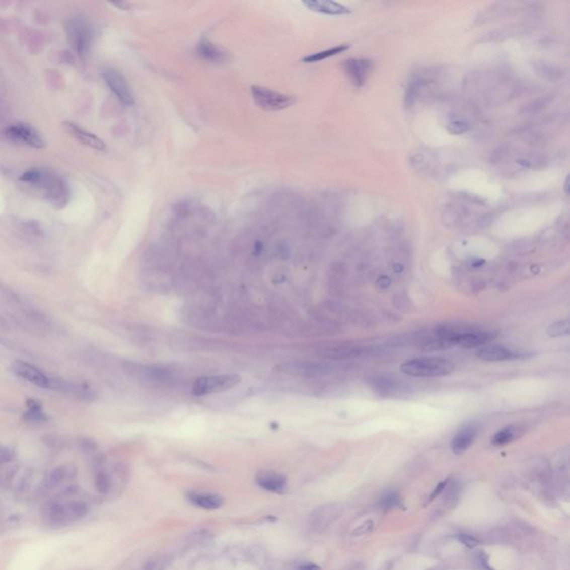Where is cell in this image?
Here are the masks:
<instances>
[{
	"instance_id": "cell-20",
	"label": "cell",
	"mask_w": 570,
	"mask_h": 570,
	"mask_svg": "<svg viewBox=\"0 0 570 570\" xmlns=\"http://www.w3.org/2000/svg\"><path fill=\"white\" fill-rule=\"evenodd\" d=\"M521 435V431L518 426L509 425L504 428L503 430L498 431L492 438V445L494 446H505L507 443L513 442Z\"/></svg>"
},
{
	"instance_id": "cell-5",
	"label": "cell",
	"mask_w": 570,
	"mask_h": 570,
	"mask_svg": "<svg viewBox=\"0 0 570 570\" xmlns=\"http://www.w3.org/2000/svg\"><path fill=\"white\" fill-rule=\"evenodd\" d=\"M104 79L120 103L126 106H131L134 104L133 93L123 74L115 69H107L104 72Z\"/></svg>"
},
{
	"instance_id": "cell-12",
	"label": "cell",
	"mask_w": 570,
	"mask_h": 570,
	"mask_svg": "<svg viewBox=\"0 0 570 570\" xmlns=\"http://www.w3.org/2000/svg\"><path fill=\"white\" fill-rule=\"evenodd\" d=\"M64 126L66 127L68 133H69L73 137H75V138L79 142H82V144L86 145L88 147H92V149L97 150V151L106 150V145H105V142L102 139H100L99 137H97L96 135H94L93 133H89L88 130L79 127L78 125L70 123V121H65Z\"/></svg>"
},
{
	"instance_id": "cell-3",
	"label": "cell",
	"mask_w": 570,
	"mask_h": 570,
	"mask_svg": "<svg viewBox=\"0 0 570 570\" xmlns=\"http://www.w3.org/2000/svg\"><path fill=\"white\" fill-rule=\"evenodd\" d=\"M240 382L241 377L234 373L199 377L195 380L192 393L196 397H203V395L225 392L234 388Z\"/></svg>"
},
{
	"instance_id": "cell-1",
	"label": "cell",
	"mask_w": 570,
	"mask_h": 570,
	"mask_svg": "<svg viewBox=\"0 0 570 570\" xmlns=\"http://www.w3.org/2000/svg\"><path fill=\"white\" fill-rule=\"evenodd\" d=\"M20 181L36 189L54 206L64 207L69 199V188L64 179L49 171L31 168L20 177Z\"/></svg>"
},
{
	"instance_id": "cell-15",
	"label": "cell",
	"mask_w": 570,
	"mask_h": 570,
	"mask_svg": "<svg viewBox=\"0 0 570 570\" xmlns=\"http://www.w3.org/2000/svg\"><path fill=\"white\" fill-rule=\"evenodd\" d=\"M371 61L367 59H350L344 64L346 73L349 74L352 82L358 87H361L366 82L367 74L371 69Z\"/></svg>"
},
{
	"instance_id": "cell-11",
	"label": "cell",
	"mask_w": 570,
	"mask_h": 570,
	"mask_svg": "<svg viewBox=\"0 0 570 570\" xmlns=\"http://www.w3.org/2000/svg\"><path fill=\"white\" fill-rule=\"evenodd\" d=\"M477 357L480 360L488 361V362H498V361H506V360H514V359H520L525 358L527 354L521 352L513 351L510 349H507L505 346L500 345H489L483 346L479 349L477 352Z\"/></svg>"
},
{
	"instance_id": "cell-2",
	"label": "cell",
	"mask_w": 570,
	"mask_h": 570,
	"mask_svg": "<svg viewBox=\"0 0 570 570\" xmlns=\"http://www.w3.org/2000/svg\"><path fill=\"white\" fill-rule=\"evenodd\" d=\"M402 373L416 378L443 377L455 371L453 363L443 358L422 357L411 359L400 367Z\"/></svg>"
},
{
	"instance_id": "cell-31",
	"label": "cell",
	"mask_w": 570,
	"mask_h": 570,
	"mask_svg": "<svg viewBox=\"0 0 570 570\" xmlns=\"http://www.w3.org/2000/svg\"><path fill=\"white\" fill-rule=\"evenodd\" d=\"M373 528V522L371 520L366 521L364 524H362L360 527L358 528V529L354 530L353 532V535L354 536H360V535H364V534H368L369 531H371Z\"/></svg>"
},
{
	"instance_id": "cell-7",
	"label": "cell",
	"mask_w": 570,
	"mask_h": 570,
	"mask_svg": "<svg viewBox=\"0 0 570 570\" xmlns=\"http://www.w3.org/2000/svg\"><path fill=\"white\" fill-rule=\"evenodd\" d=\"M6 136L12 140L22 142L34 149H41L44 140L31 126L26 124H15L6 129Z\"/></svg>"
},
{
	"instance_id": "cell-10",
	"label": "cell",
	"mask_w": 570,
	"mask_h": 570,
	"mask_svg": "<svg viewBox=\"0 0 570 570\" xmlns=\"http://www.w3.org/2000/svg\"><path fill=\"white\" fill-rule=\"evenodd\" d=\"M479 425L477 423H468L463 425L457 435L452 438L451 450L455 455H462L473 443L478 435Z\"/></svg>"
},
{
	"instance_id": "cell-16",
	"label": "cell",
	"mask_w": 570,
	"mask_h": 570,
	"mask_svg": "<svg viewBox=\"0 0 570 570\" xmlns=\"http://www.w3.org/2000/svg\"><path fill=\"white\" fill-rule=\"evenodd\" d=\"M43 517L47 522H49L50 525L54 526L65 525L66 522L69 521L67 516L66 506L65 504L59 503V501L47 503L43 508Z\"/></svg>"
},
{
	"instance_id": "cell-18",
	"label": "cell",
	"mask_w": 570,
	"mask_h": 570,
	"mask_svg": "<svg viewBox=\"0 0 570 570\" xmlns=\"http://www.w3.org/2000/svg\"><path fill=\"white\" fill-rule=\"evenodd\" d=\"M76 476V469L72 464H64L54 469L47 479V484L49 488H55L66 480L74 478Z\"/></svg>"
},
{
	"instance_id": "cell-33",
	"label": "cell",
	"mask_w": 570,
	"mask_h": 570,
	"mask_svg": "<svg viewBox=\"0 0 570 570\" xmlns=\"http://www.w3.org/2000/svg\"><path fill=\"white\" fill-rule=\"evenodd\" d=\"M300 570H322V569L319 566H316V564L307 563V564H303V566L300 568Z\"/></svg>"
},
{
	"instance_id": "cell-8",
	"label": "cell",
	"mask_w": 570,
	"mask_h": 570,
	"mask_svg": "<svg viewBox=\"0 0 570 570\" xmlns=\"http://www.w3.org/2000/svg\"><path fill=\"white\" fill-rule=\"evenodd\" d=\"M494 339V334L487 331H464L457 332L455 337V345H459L463 349H474V347L482 346L491 342Z\"/></svg>"
},
{
	"instance_id": "cell-26",
	"label": "cell",
	"mask_w": 570,
	"mask_h": 570,
	"mask_svg": "<svg viewBox=\"0 0 570 570\" xmlns=\"http://www.w3.org/2000/svg\"><path fill=\"white\" fill-rule=\"evenodd\" d=\"M24 418L30 422H44L47 420L46 414L40 409H30L24 414Z\"/></svg>"
},
{
	"instance_id": "cell-22",
	"label": "cell",
	"mask_w": 570,
	"mask_h": 570,
	"mask_svg": "<svg viewBox=\"0 0 570 570\" xmlns=\"http://www.w3.org/2000/svg\"><path fill=\"white\" fill-rule=\"evenodd\" d=\"M65 506H66L67 516H68V519H69V521L81 519V518H83L84 516H86L87 513H88V506H87L85 501L73 500V501H69V503L65 504Z\"/></svg>"
},
{
	"instance_id": "cell-17",
	"label": "cell",
	"mask_w": 570,
	"mask_h": 570,
	"mask_svg": "<svg viewBox=\"0 0 570 570\" xmlns=\"http://www.w3.org/2000/svg\"><path fill=\"white\" fill-rule=\"evenodd\" d=\"M303 5L312 12L324 15L337 16L350 13V9L347 7L335 2H328V0H308V2H303Z\"/></svg>"
},
{
	"instance_id": "cell-4",
	"label": "cell",
	"mask_w": 570,
	"mask_h": 570,
	"mask_svg": "<svg viewBox=\"0 0 570 570\" xmlns=\"http://www.w3.org/2000/svg\"><path fill=\"white\" fill-rule=\"evenodd\" d=\"M251 94L256 106L265 112H279L291 107L295 103L293 96L263 86H252Z\"/></svg>"
},
{
	"instance_id": "cell-23",
	"label": "cell",
	"mask_w": 570,
	"mask_h": 570,
	"mask_svg": "<svg viewBox=\"0 0 570 570\" xmlns=\"http://www.w3.org/2000/svg\"><path fill=\"white\" fill-rule=\"evenodd\" d=\"M547 333L550 337H559V336H567L569 334V321L568 320H561L555 322L547 330Z\"/></svg>"
},
{
	"instance_id": "cell-9",
	"label": "cell",
	"mask_w": 570,
	"mask_h": 570,
	"mask_svg": "<svg viewBox=\"0 0 570 570\" xmlns=\"http://www.w3.org/2000/svg\"><path fill=\"white\" fill-rule=\"evenodd\" d=\"M13 370L18 377L27 380V381L38 385L40 388L48 389L49 387L50 378L47 377L39 369L34 367L33 364L26 363L24 361H16L13 364Z\"/></svg>"
},
{
	"instance_id": "cell-29",
	"label": "cell",
	"mask_w": 570,
	"mask_h": 570,
	"mask_svg": "<svg viewBox=\"0 0 570 570\" xmlns=\"http://www.w3.org/2000/svg\"><path fill=\"white\" fill-rule=\"evenodd\" d=\"M15 457V453L12 449L5 447H0V463H7L12 461Z\"/></svg>"
},
{
	"instance_id": "cell-28",
	"label": "cell",
	"mask_w": 570,
	"mask_h": 570,
	"mask_svg": "<svg viewBox=\"0 0 570 570\" xmlns=\"http://www.w3.org/2000/svg\"><path fill=\"white\" fill-rule=\"evenodd\" d=\"M458 540L460 541V542L462 543V545H464V546H466V547L469 548V549L476 548V547L479 545V543H480L479 540L477 539L476 537L470 536V535H468V534H460V535H458Z\"/></svg>"
},
{
	"instance_id": "cell-14",
	"label": "cell",
	"mask_w": 570,
	"mask_h": 570,
	"mask_svg": "<svg viewBox=\"0 0 570 570\" xmlns=\"http://www.w3.org/2000/svg\"><path fill=\"white\" fill-rule=\"evenodd\" d=\"M197 55L203 58L204 60L210 62H224L229 60V54L221 47L216 46L212 41L207 39H202L197 45L196 48Z\"/></svg>"
},
{
	"instance_id": "cell-27",
	"label": "cell",
	"mask_w": 570,
	"mask_h": 570,
	"mask_svg": "<svg viewBox=\"0 0 570 570\" xmlns=\"http://www.w3.org/2000/svg\"><path fill=\"white\" fill-rule=\"evenodd\" d=\"M381 505L387 509L394 508V507H397V506L400 505L399 495L395 492H390L388 494H385L381 500Z\"/></svg>"
},
{
	"instance_id": "cell-21",
	"label": "cell",
	"mask_w": 570,
	"mask_h": 570,
	"mask_svg": "<svg viewBox=\"0 0 570 570\" xmlns=\"http://www.w3.org/2000/svg\"><path fill=\"white\" fill-rule=\"evenodd\" d=\"M347 49H349V46L341 45V46H337V47H333V48H331V49H326V50L320 51V52H315V54L304 57L302 61L303 62H309V64H313V62H319V61H322L324 59H328V58H330V57L340 55V54H342V52H344Z\"/></svg>"
},
{
	"instance_id": "cell-13",
	"label": "cell",
	"mask_w": 570,
	"mask_h": 570,
	"mask_svg": "<svg viewBox=\"0 0 570 570\" xmlns=\"http://www.w3.org/2000/svg\"><path fill=\"white\" fill-rule=\"evenodd\" d=\"M256 482L261 488L271 492L281 493L287 487V479L275 471H261L257 473Z\"/></svg>"
},
{
	"instance_id": "cell-19",
	"label": "cell",
	"mask_w": 570,
	"mask_h": 570,
	"mask_svg": "<svg viewBox=\"0 0 570 570\" xmlns=\"http://www.w3.org/2000/svg\"><path fill=\"white\" fill-rule=\"evenodd\" d=\"M192 503L204 509H218L223 505V498L212 493H192L189 495Z\"/></svg>"
},
{
	"instance_id": "cell-30",
	"label": "cell",
	"mask_w": 570,
	"mask_h": 570,
	"mask_svg": "<svg viewBox=\"0 0 570 570\" xmlns=\"http://www.w3.org/2000/svg\"><path fill=\"white\" fill-rule=\"evenodd\" d=\"M79 446H81L82 449L86 452H92L97 448L96 442L92 439H82L79 441Z\"/></svg>"
},
{
	"instance_id": "cell-34",
	"label": "cell",
	"mask_w": 570,
	"mask_h": 570,
	"mask_svg": "<svg viewBox=\"0 0 570 570\" xmlns=\"http://www.w3.org/2000/svg\"><path fill=\"white\" fill-rule=\"evenodd\" d=\"M254 249H255V251H254L255 254H260V253L262 252V249H263L262 243H261V242H257L256 244H255V246H254Z\"/></svg>"
},
{
	"instance_id": "cell-25",
	"label": "cell",
	"mask_w": 570,
	"mask_h": 570,
	"mask_svg": "<svg viewBox=\"0 0 570 570\" xmlns=\"http://www.w3.org/2000/svg\"><path fill=\"white\" fill-rule=\"evenodd\" d=\"M447 128L450 134L461 135L463 133H466V131L469 129V125L463 120H455L451 121V123L448 125Z\"/></svg>"
},
{
	"instance_id": "cell-32",
	"label": "cell",
	"mask_w": 570,
	"mask_h": 570,
	"mask_svg": "<svg viewBox=\"0 0 570 570\" xmlns=\"http://www.w3.org/2000/svg\"><path fill=\"white\" fill-rule=\"evenodd\" d=\"M448 481H449V480H445V481H442V482H440L439 484H438V485H437V487L435 488L434 491H432V493L430 494V498H429V500H430V501H432V500H434V499H436V498L438 497V495H439V494H440V493H441V492L443 491V490H445V489H446L447 484H448Z\"/></svg>"
},
{
	"instance_id": "cell-6",
	"label": "cell",
	"mask_w": 570,
	"mask_h": 570,
	"mask_svg": "<svg viewBox=\"0 0 570 570\" xmlns=\"http://www.w3.org/2000/svg\"><path fill=\"white\" fill-rule=\"evenodd\" d=\"M69 38L75 48L77 55L83 58L87 54L89 44H91V31L88 26L79 19H73L68 25Z\"/></svg>"
},
{
	"instance_id": "cell-24",
	"label": "cell",
	"mask_w": 570,
	"mask_h": 570,
	"mask_svg": "<svg viewBox=\"0 0 570 570\" xmlns=\"http://www.w3.org/2000/svg\"><path fill=\"white\" fill-rule=\"evenodd\" d=\"M95 487L99 493H107L112 487V481L106 472L99 471L95 478Z\"/></svg>"
}]
</instances>
